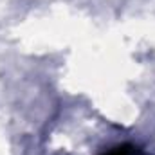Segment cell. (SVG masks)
I'll return each instance as SVG.
<instances>
[{
	"label": "cell",
	"instance_id": "1",
	"mask_svg": "<svg viewBox=\"0 0 155 155\" xmlns=\"http://www.w3.org/2000/svg\"><path fill=\"white\" fill-rule=\"evenodd\" d=\"M108 155H134V152L126 150V148H117V150H114L112 153H108Z\"/></svg>",
	"mask_w": 155,
	"mask_h": 155
}]
</instances>
